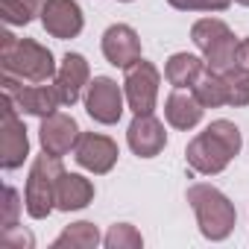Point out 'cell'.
<instances>
[{
  "label": "cell",
  "mask_w": 249,
  "mask_h": 249,
  "mask_svg": "<svg viewBox=\"0 0 249 249\" xmlns=\"http://www.w3.org/2000/svg\"><path fill=\"white\" fill-rule=\"evenodd\" d=\"M240 147H243V138H240V129L234 123L214 120L205 126V132H199L188 144L185 159H188V167L194 173L214 176V173H223L229 167V161L240 153Z\"/></svg>",
  "instance_id": "6da1fadb"
},
{
  "label": "cell",
  "mask_w": 249,
  "mask_h": 249,
  "mask_svg": "<svg viewBox=\"0 0 249 249\" xmlns=\"http://www.w3.org/2000/svg\"><path fill=\"white\" fill-rule=\"evenodd\" d=\"M0 65H3V73L21 82H47L59 71L53 53L44 44L33 38H18L12 33L0 36Z\"/></svg>",
  "instance_id": "7a4b0ae2"
},
{
  "label": "cell",
  "mask_w": 249,
  "mask_h": 249,
  "mask_svg": "<svg viewBox=\"0 0 249 249\" xmlns=\"http://www.w3.org/2000/svg\"><path fill=\"white\" fill-rule=\"evenodd\" d=\"M188 202H191V208L196 214L202 237H208V240H226L231 234L237 211H234V202L220 188H214L208 182H196V185L188 188Z\"/></svg>",
  "instance_id": "3957f363"
},
{
  "label": "cell",
  "mask_w": 249,
  "mask_h": 249,
  "mask_svg": "<svg viewBox=\"0 0 249 249\" xmlns=\"http://www.w3.org/2000/svg\"><path fill=\"white\" fill-rule=\"evenodd\" d=\"M62 173L65 167L59 156H50V153L36 156L30 176H27V191H24V208L33 220H44L56 208V188H59Z\"/></svg>",
  "instance_id": "277c9868"
},
{
  "label": "cell",
  "mask_w": 249,
  "mask_h": 249,
  "mask_svg": "<svg viewBox=\"0 0 249 249\" xmlns=\"http://www.w3.org/2000/svg\"><path fill=\"white\" fill-rule=\"evenodd\" d=\"M191 38L199 47L208 71L226 73L229 68L237 65V47H240V41L234 38V33L229 30V24H223L220 18H199L191 27Z\"/></svg>",
  "instance_id": "5b68a950"
},
{
  "label": "cell",
  "mask_w": 249,
  "mask_h": 249,
  "mask_svg": "<svg viewBox=\"0 0 249 249\" xmlns=\"http://www.w3.org/2000/svg\"><path fill=\"white\" fill-rule=\"evenodd\" d=\"M159 85H161L159 68L147 59H138L132 68H126V76H123L126 106L135 114H153V108L159 103Z\"/></svg>",
  "instance_id": "8992f818"
},
{
  "label": "cell",
  "mask_w": 249,
  "mask_h": 249,
  "mask_svg": "<svg viewBox=\"0 0 249 249\" xmlns=\"http://www.w3.org/2000/svg\"><path fill=\"white\" fill-rule=\"evenodd\" d=\"M30 156V138L27 126L18 117V106L9 94H3V123H0V167L18 170L24 159Z\"/></svg>",
  "instance_id": "52a82bcc"
},
{
  "label": "cell",
  "mask_w": 249,
  "mask_h": 249,
  "mask_svg": "<svg viewBox=\"0 0 249 249\" xmlns=\"http://www.w3.org/2000/svg\"><path fill=\"white\" fill-rule=\"evenodd\" d=\"M123 103H126V94L111 76H94L85 88V111L103 126H111L123 117Z\"/></svg>",
  "instance_id": "ba28073f"
},
{
  "label": "cell",
  "mask_w": 249,
  "mask_h": 249,
  "mask_svg": "<svg viewBox=\"0 0 249 249\" xmlns=\"http://www.w3.org/2000/svg\"><path fill=\"white\" fill-rule=\"evenodd\" d=\"M3 94H9L15 100V106L24 114H33V117H47L62 106L56 85H44V82L24 85L21 79H15L9 73H3Z\"/></svg>",
  "instance_id": "9c48e42d"
},
{
  "label": "cell",
  "mask_w": 249,
  "mask_h": 249,
  "mask_svg": "<svg viewBox=\"0 0 249 249\" xmlns=\"http://www.w3.org/2000/svg\"><path fill=\"white\" fill-rule=\"evenodd\" d=\"M117 144L108 138V135H100V132H82L76 147H73V159L82 170L94 173V176H103L108 173L114 164H117Z\"/></svg>",
  "instance_id": "30bf717a"
},
{
  "label": "cell",
  "mask_w": 249,
  "mask_h": 249,
  "mask_svg": "<svg viewBox=\"0 0 249 249\" xmlns=\"http://www.w3.org/2000/svg\"><path fill=\"white\" fill-rule=\"evenodd\" d=\"M126 144L138 159H156L167 147L164 123L156 114H135L126 129Z\"/></svg>",
  "instance_id": "8fae6325"
},
{
  "label": "cell",
  "mask_w": 249,
  "mask_h": 249,
  "mask_svg": "<svg viewBox=\"0 0 249 249\" xmlns=\"http://www.w3.org/2000/svg\"><path fill=\"white\" fill-rule=\"evenodd\" d=\"M79 126L71 114H62V111H53L47 117H41V129H38V141H41V150L50 153V156H68L76 141H79Z\"/></svg>",
  "instance_id": "7c38bea8"
},
{
  "label": "cell",
  "mask_w": 249,
  "mask_h": 249,
  "mask_svg": "<svg viewBox=\"0 0 249 249\" xmlns=\"http://www.w3.org/2000/svg\"><path fill=\"white\" fill-rule=\"evenodd\" d=\"M41 24L53 38H76L85 27V15L76 0H44L41 9Z\"/></svg>",
  "instance_id": "4fadbf2b"
},
{
  "label": "cell",
  "mask_w": 249,
  "mask_h": 249,
  "mask_svg": "<svg viewBox=\"0 0 249 249\" xmlns=\"http://www.w3.org/2000/svg\"><path fill=\"white\" fill-rule=\"evenodd\" d=\"M103 56L108 65L114 68H132L138 59H141V38L138 33L129 27V24H111L106 33H103Z\"/></svg>",
  "instance_id": "5bb4252c"
},
{
  "label": "cell",
  "mask_w": 249,
  "mask_h": 249,
  "mask_svg": "<svg viewBox=\"0 0 249 249\" xmlns=\"http://www.w3.org/2000/svg\"><path fill=\"white\" fill-rule=\"evenodd\" d=\"M91 76V68H88V62H85V56H79V53H65V59H62V65H59V71H56V91H59V100H62V106H73L79 97H82V91L88 88V79Z\"/></svg>",
  "instance_id": "9a60e30c"
},
{
  "label": "cell",
  "mask_w": 249,
  "mask_h": 249,
  "mask_svg": "<svg viewBox=\"0 0 249 249\" xmlns=\"http://www.w3.org/2000/svg\"><path fill=\"white\" fill-rule=\"evenodd\" d=\"M202 103L194 97V91H185V88H176L167 100H164V117L173 129H194L196 123L202 120Z\"/></svg>",
  "instance_id": "2e32d148"
},
{
  "label": "cell",
  "mask_w": 249,
  "mask_h": 249,
  "mask_svg": "<svg viewBox=\"0 0 249 249\" xmlns=\"http://www.w3.org/2000/svg\"><path fill=\"white\" fill-rule=\"evenodd\" d=\"M94 199V185L91 179L79 176V173H62L59 188H56V208L59 211H79Z\"/></svg>",
  "instance_id": "e0dca14e"
},
{
  "label": "cell",
  "mask_w": 249,
  "mask_h": 249,
  "mask_svg": "<svg viewBox=\"0 0 249 249\" xmlns=\"http://www.w3.org/2000/svg\"><path fill=\"white\" fill-rule=\"evenodd\" d=\"M205 59L194 56V53H173L164 65V76L173 88H194L196 79L205 73Z\"/></svg>",
  "instance_id": "ac0fdd59"
},
{
  "label": "cell",
  "mask_w": 249,
  "mask_h": 249,
  "mask_svg": "<svg viewBox=\"0 0 249 249\" xmlns=\"http://www.w3.org/2000/svg\"><path fill=\"white\" fill-rule=\"evenodd\" d=\"M97 243H103L100 229L88 220H79L65 226V231L53 240V249H94Z\"/></svg>",
  "instance_id": "d6986e66"
},
{
  "label": "cell",
  "mask_w": 249,
  "mask_h": 249,
  "mask_svg": "<svg viewBox=\"0 0 249 249\" xmlns=\"http://www.w3.org/2000/svg\"><path fill=\"white\" fill-rule=\"evenodd\" d=\"M191 91L202 103V108H220V106H226V85H223V73H217V71L205 68V73L196 79V85Z\"/></svg>",
  "instance_id": "ffe728a7"
},
{
  "label": "cell",
  "mask_w": 249,
  "mask_h": 249,
  "mask_svg": "<svg viewBox=\"0 0 249 249\" xmlns=\"http://www.w3.org/2000/svg\"><path fill=\"white\" fill-rule=\"evenodd\" d=\"M44 0H0V18L9 27H27L36 15H41Z\"/></svg>",
  "instance_id": "44dd1931"
},
{
  "label": "cell",
  "mask_w": 249,
  "mask_h": 249,
  "mask_svg": "<svg viewBox=\"0 0 249 249\" xmlns=\"http://www.w3.org/2000/svg\"><path fill=\"white\" fill-rule=\"evenodd\" d=\"M226 106H249V68L234 65L223 73Z\"/></svg>",
  "instance_id": "7402d4cb"
},
{
  "label": "cell",
  "mask_w": 249,
  "mask_h": 249,
  "mask_svg": "<svg viewBox=\"0 0 249 249\" xmlns=\"http://www.w3.org/2000/svg\"><path fill=\"white\" fill-rule=\"evenodd\" d=\"M103 243H106L108 249H141V246H144V237H141V231H138L135 226H129V223H114V226L106 231Z\"/></svg>",
  "instance_id": "603a6c76"
},
{
  "label": "cell",
  "mask_w": 249,
  "mask_h": 249,
  "mask_svg": "<svg viewBox=\"0 0 249 249\" xmlns=\"http://www.w3.org/2000/svg\"><path fill=\"white\" fill-rule=\"evenodd\" d=\"M0 246L3 249H33L36 237L24 226H9V229H0Z\"/></svg>",
  "instance_id": "cb8c5ba5"
},
{
  "label": "cell",
  "mask_w": 249,
  "mask_h": 249,
  "mask_svg": "<svg viewBox=\"0 0 249 249\" xmlns=\"http://www.w3.org/2000/svg\"><path fill=\"white\" fill-rule=\"evenodd\" d=\"M179 12H226L231 0H167Z\"/></svg>",
  "instance_id": "d4e9b609"
},
{
  "label": "cell",
  "mask_w": 249,
  "mask_h": 249,
  "mask_svg": "<svg viewBox=\"0 0 249 249\" xmlns=\"http://www.w3.org/2000/svg\"><path fill=\"white\" fill-rule=\"evenodd\" d=\"M6 202H3V217H0V229H9L18 226V214H21V196L15 188H6Z\"/></svg>",
  "instance_id": "484cf974"
},
{
  "label": "cell",
  "mask_w": 249,
  "mask_h": 249,
  "mask_svg": "<svg viewBox=\"0 0 249 249\" xmlns=\"http://www.w3.org/2000/svg\"><path fill=\"white\" fill-rule=\"evenodd\" d=\"M237 65L249 68V38H243V41H240V47H237Z\"/></svg>",
  "instance_id": "4316f807"
},
{
  "label": "cell",
  "mask_w": 249,
  "mask_h": 249,
  "mask_svg": "<svg viewBox=\"0 0 249 249\" xmlns=\"http://www.w3.org/2000/svg\"><path fill=\"white\" fill-rule=\"evenodd\" d=\"M234 3H240V6H249V0H234Z\"/></svg>",
  "instance_id": "83f0119b"
},
{
  "label": "cell",
  "mask_w": 249,
  "mask_h": 249,
  "mask_svg": "<svg viewBox=\"0 0 249 249\" xmlns=\"http://www.w3.org/2000/svg\"><path fill=\"white\" fill-rule=\"evenodd\" d=\"M120 3H129V0H120Z\"/></svg>",
  "instance_id": "f1b7e54d"
}]
</instances>
